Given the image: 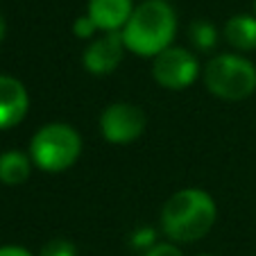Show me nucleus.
I'll list each match as a JSON object with an SVG mask.
<instances>
[{
  "instance_id": "nucleus-4",
  "label": "nucleus",
  "mask_w": 256,
  "mask_h": 256,
  "mask_svg": "<svg viewBox=\"0 0 256 256\" xmlns=\"http://www.w3.org/2000/svg\"><path fill=\"white\" fill-rule=\"evenodd\" d=\"M202 80L213 98L240 102L256 93V64L236 52L213 54L202 68Z\"/></svg>"
},
{
  "instance_id": "nucleus-10",
  "label": "nucleus",
  "mask_w": 256,
  "mask_h": 256,
  "mask_svg": "<svg viewBox=\"0 0 256 256\" xmlns=\"http://www.w3.org/2000/svg\"><path fill=\"white\" fill-rule=\"evenodd\" d=\"M222 36L238 52L256 50V16L254 14H234L222 28Z\"/></svg>"
},
{
  "instance_id": "nucleus-2",
  "label": "nucleus",
  "mask_w": 256,
  "mask_h": 256,
  "mask_svg": "<svg viewBox=\"0 0 256 256\" xmlns=\"http://www.w3.org/2000/svg\"><path fill=\"white\" fill-rule=\"evenodd\" d=\"M177 25V12L168 0H143L134 7L120 34L127 52L154 59L172 46Z\"/></svg>"
},
{
  "instance_id": "nucleus-16",
  "label": "nucleus",
  "mask_w": 256,
  "mask_h": 256,
  "mask_svg": "<svg viewBox=\"0 0 256 256\" xmlns=\"http://www.w3.org/2000/svg\"><path fill=\"white\" fill-rule=\"evenodd\" d=\"M132 245L138 247V250H143V252H148L152 245H156L154 232H152V229H138V232L132 236Z\"/></svg>"
},
{
  "instance_id": "nucleus-5",
  "label": "nucleus",
  "mask_w": 256,
  "mask_h": 256,
  "mask_svg": "<svg viewBox=\"0 0 256 256\" xmlns=\"http://www.w3.org/2000/svg\"><path fill=\"white\" fill-rule=\"evenodd\" d=\"M152 78L166 91H184L200 78V59L193 50L170 46L152 59Z\"/></svg>"
},
{
  "instance_id": "nucleus-18",
  "label": "nucleus",
  "mask_w": 256,
  "mask_h": 256,
  "mask_svg": "<svg viewBox=\"0 0 256 256\" xmlns=\"http://www.w3.org/2000/svg\"><path fill=\"white\" fill-rule=\"evenodd\" d=\"M5 34H7V23H5V18H2V14H0V44L5 39Z\"/></svg>"
},
{
  "instance_id": "nucleus-6",
  "label": "nucleus",
  "mask_w": 256,
  "mask_h": 256,
  "mask_svg": "<svg viewBox=\"0 0 256 256\" xmlns=\"http://www.w3.org/2000/svg\"><path fill=\"white\" fill-rule=\"evenodd\" d=\"M100 134L106 143L112 145H130L138 140L145 134L148 127V116L134 102H112L106 104L100 114Z\"/></svg>"
},
{
  "instance_id": "nucleus-1",
  "label": "nucleus",
  "mask_w": 256,
  "mask_h": 256,
  "mask_svg": "<svg viewBox=\"0 0 256 256\" xmlns=\"http://www.w3.org/2000/svg\"><path fill=\"white\" fill-rule=\"evenodd\" d=\"M218 222V204L204 188H179L161 206L159 224L164 236L174 245H188L208 236Z\"/></svg>"
},
{
  "instance_id": "nucleus-7",
  "label": "nucleus",
  "mask_w": 256,
  "mask_h": 256,
  "mask_svg": "<svg viewBox=\"0 0 256 256\" xmlns=\"http://www.w3.org/2000/svg\"><path fill=\"white\" fill-rule=\"evenodd\" d=\"M127 54L120 32H106L86 44L82 52V66L93 78H106L118 70Z\"/></svg>"
},
{
  "instance_id": "nucleus-3",
  "label": "nucleus",
  "mask_w": 256,
  "mask_h": 256,
  "mask_svg": "<svg viewBox=\"0 0 256 256\" xmlns=\"http://www.w3.org/2000/svg\"><path fill=\"white\" fill-rule=\"evenodd\" d=\"M82 136L68 122H46L30 138V159L41 172H66L82 154Z\"/></svg>"
},
{
  "instance_id": "nucleus-19",
  "label": "nucleus",
  "mask_w": 256,
  "mask_h": 256,
  "mask_svg": "<svg viewBox=\"0 0 256 256\" xmlns=\"http://www.w3.org/2000/svg\"><path fill=\"white\" fill-rule=\"evenodd\" d=\"M254 16H256V0H254Z\"/></svg>"
},
{
  "instance_id": "nucleus-11",
  "label": "nucleus",
  "mask_w": 256,
  "mask_h": 256,
  "mask_svg": "<svg viewBox=\"0 0 256 256\" xmlns=\"http://www.w3.org/2000/svg\"><path fill=\"white\" fill-rule=\"evenodd\" d=\"M32 159L28 152L7 150L0 154V184L5 186H20L32 174Z\"/></svg>"
},
{
  "instance_id": "nucleus-15",
  "label": "nucleus",
  "mask_w": 256,
  "mask_h": 256,
  "mask_svg": "<svg viewBox=\"0 0 256 256\" xmlns=\"http://www.w3.org/2000/svg\"><path fill=\"white\" fill-rule=\"evenodd\" d=\"M143 256H184V254H182L179 245H174V242H170V240H164V242L152 245L148 252H143Z\"/></svg>"
},
{
  "instance_id": "nucleus-20",
  "label": "nucleus",
  "mask_w": 256,
  "mask_h": 256,
  "mask_svg": "<svg viewBox=\"0 0 256 256\" xmlns=\"http://www.w3.org/2000/svg\"><path fill=\"white\" fill-rule=\"evenodd\" d=\"M198 256H211V254H198Z\"/></svg>"
},
{
  "instance_id": "nucleus-13",
  "label": "nucleus",
  "mask_w": 256,
  "mask_h": 256,
  "mask_svg": "<svg viewBox=\"0 0 256 256\" xmlns=\"http://www.w3.org/2000/svg\"><path fill=\"white\" fill-rule=\"evenodd\" d=\"M39 256H78V247L66 238H52L41 247Z\"/></svg>"
},
{
  "instance_id": "nucleus-12",
  "label": "nucleus",
  "mask_w": 256,
  "mask_h": 256,
  "mask_svg": "<svg viewBox=\"0 0 256 256\" xmlns=\"http://www.w3.org/2000/svg\"><path fill=\"white\" fill-rule=\"evenodd\" d=\"M188 36L198 52H213L218 46V30H216V25L206 18L193 20L188 28Z\"/></svg>"
},
{
  "instance_id": "nucleus-14",
  "label": "nucleus",
  "mask_w": 256,
  "mask_h": 256,
  "mask_svg": "<svg viewBox=\"0 0 256 256\" xmlns=\"http://www.w3.org/2000/svg\"><path fill=\"white\" fill-rule=\"evenodd\" d=\"M72 34L82 41H91V39L98 36V28L93 25V20L88 18L86 14H82V16L75 18V23H72Z\"/></svg>"
},
{
  "instance_id": "nucleus-9",
  "label": "nucleus",
  "mask_w": 256,
  "mask_h": 256,
  "mask_svg": "<svg viewBox=\"0 0 256 256\" xmlns=\"http://www.w3.org/2000/svg\"><path fill=\"white\" fill-rule=\"evenodd\" d=\"M134 7V0H88L86 16L93 20L100 34L122 32Z\"/></svg>"
},
{
  "instance_id": "nucleus-17",
  "label": "nucleus",
  "mask_w": 256,
  "mask_h": 256,
  "mask_svg": "<svg viewBox=\"0 0 256 256\" xmlns=\"http://www.w3.org/2000/svg\"><path fill=\"white\" fill-rule=\"evenodd\" d=\"M0 256H34L28 247L20 245H2L0 247Z\"/></svg>"
},
{
  "instance_id": "nucleus-8",
  "label": "nucleus",
  "mask_w": 256,
  "mask_h": 256,
  "mask_svg": "<svg viewBox=\"0 0 256 256\" xmlns=\"http://www.w3.org/2000/svg\"><path fill=\"white\" fill-rule=\"evenodd\" d=\"M30 112V93L18 78L0 75V130H12Z\"/></svg>"
}]
</instances>
